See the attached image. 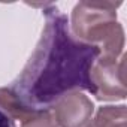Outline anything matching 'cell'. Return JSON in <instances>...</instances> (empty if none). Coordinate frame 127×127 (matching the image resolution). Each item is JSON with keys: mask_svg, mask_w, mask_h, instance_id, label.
<instances>
[{"mask_svg": "<svg viewBox=\"0 0 127 127\" xmlns=\"http://www.w3.org/2000/svg\"><path fill=\"white\" fill-rule=\"evenodd\" d=\"M93 96L97 100L112 102L124 100L127 96L126 87V57L102 58L99 57L91 67Z\"/></svg>", "mask_w": 127, "mask_h": 127, "instance_id": "cell-3", "label": "cell"}, {"mask_svg": "<svg viewBox=\"0 0 127 127\" xmlns=\"http://www.w3.org/2000/svg\"><path fill=\"white\" fill-rule=\"evenodd\" d=\"M85 127H127V108L124 105L102 106Z\"/></svg>", "mask_w": 127, "mask_h": 127, "instance_id": "cell-5", "label": "cell"}, {"mask_svg": "<svg viewBox=\"0 0 127 127\" xmlns=\"http://www.w3.org/2000/svg\"><path fill=\"white\" fill-rule=\"evenodd\" d=\"M52 109V117L58 127H84L91 120L94 105L85 94L73 91L63 96Z\"/></svg>", "mask_w": 127, "mask_h": 127, "instance_id": "cell-4", "label": "cell"}, {"mask_svg": "<svg viewBox=\"0 0 127 127\" xmlns=\"http://www.w3.org/2000/svg\"><path fill=\"white\" fill-rule=\"evenodd\" d=\"M46 18L39 42L9 90L32 112H43L69 93L85 90L93 94L91 67L100 55L96 45L78 40L69 20L60 9L42 5Z\"/></svg>", "mask_w": 127, "mask_h": 127, "instance_id": "cell-1", "label": "cell"}, {"mask_svg": "<svg viewBox=\"0 0 127 127\" xmlns=\"http://www.w3.org/2000/svg\"><path fill=\"white\" fill-rule=\"evenodd\" d=\"M0 127H17L15 121L0 108Z\"/></svg>", "mask_w": 127, "mask_h": 127, "instance_id": "cell-8", "label": "cell"}, {"mask_svg": "<svg viewBox=\"0 0 127 127\" xmlns=\"http://www.w3.org/2000/svg\"><path fill=\"white\" fill-rule=\"evenodd\" d=\"M23 127H58L49 111L37 112L23 123Z\"/></svg>", "mask_w": 127, "mask_h": 127, "instance_id": "cell-7", "label": "cell"}, {"mask_svg": "<svg viewBox=\"0 0 127 127\" xmlns=\"http://www.w3.org/2000/svg\"><path fill=\"white\" fill-rule=\"evenodd\" d=\"M121 2L84 0L75 5L70 18L72 34L100 49L102 58H120L124 48V29L117 21Z\"/></svg>", "mask_w": 127, "mask_h": 127, "instance_id": "cell-2", "label": "cell"}, {"mask_svg": "<svg viewBox=\"0 0 127 127\" xmlns=\"http://www.w3.org/2000/svg\"><path fill=\"white\" fill-rule=\"evenodd\" d=\"M0 108H2L12 120H20L21 123H24L32 115L37 114V112H32L27 108H24L18 102V99L15 97V94L9 90V87L0 88Z\"/></svg>", "mask_w": 127, "mask_h": 127, "instance_id": "cell-6", "label": "cell"}]
</instances>
